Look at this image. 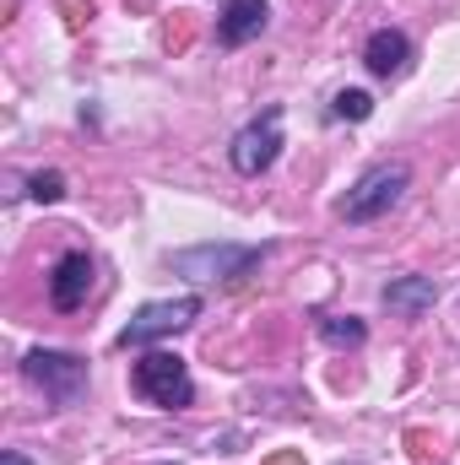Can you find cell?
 Instances as JSON below:
<instances>
[{"instance_id":"8","label":"cell","mask_w":460,"mask_h":465,"mask_svg":"<svg viewBox=\"0 0 460 465\" xmlns=\"http://www.w3.org/2000/svg\"><path fill=\"white\" fill-rule=\"evenodd\" d=\"M363 65H368L379 82L406 76V65H412V38H406L401 27H379V33H368V44H363Z\"/></svg>"},{"instance_id":"6","label":"cell","mask_w":460,"mask_h":465,"mask_svg":"<svg viewBox=\"0 0 460 465\" xmlns=\"http://www.w3.org/2000/svg\"><path fill=\"white\" fill-rule=\"evenodd\" d=\"M190 320H201V298H163V303H146L130 314V325L119 331V347H146V341H163L174 331H185Z\"/></svg>"},{"instance_id":"14","label":"cell","mask_w":460,"mask_h":465,"mask_svg":"<svg viewBox=\"0 0 460 465\" xmlns=\"http://www.w3.org/2000/svg\"><path fill=\"white\" fill-rule=\"evenodd\" d=\"M65 11H71V27H82L87 16H93V0H60Z\"/></svg>"},{"instance_id":"2","label":"cell","mask_w":460,"mask_h":465,"mask_svg":"<svg viewBox=\"0 0 460 465\" xmlns=\"http://www.w3.org/2000/svg\"><path fill=\"white\" fill-rule=\"evenodd\" d=\"M265 243H195V249H174L168 265L190 282H233L249 265H260Z\"/></svg>"},{"instance_id":"10","label":"cell","mask_w":460,"mask_h":465,"mask_svg":"<svg viewBox=\"0 0 460 465\" xmlns=\"http://www.w3.org/2000/svg\"><path fill=\"white\" fill-rule=\"evenodd\" d=\"M434 303H439L434 276H395V282L385 287V309L401 314V320H417V314H428Z\"/></svg>"},{"instance_id":"15","label":"cell","mask_w":460,"mask_h":465,"mask_svg":"<svg viewBox=\"0 0 460 465\" xmlns=\"http://www.w3.org/2000/svg\"><path fill=\"white\" fill-rule=\"evenodd\" d=\"M0 465H33V460H27V455H16V450H5V455H0Z\"/></svg>"},{"instance_id":"3","label":"cell","mask_w":460,"mask_h":465,"mask_svg":"<svg viewBox=\"0 0 460 465\" xmlns=\"http://www.w3.org/2000/svg\"><path fill=\"white\" fill-rule=\"evenodd\" d=\"M406 184H412V168H406V163H374V168L346 190L342 217L346 223H374V217H385L390 206H401Z\"/></svg>"},{"instance_id":"1","label":"cell","mask_w":460,"mask_h":465,"mask_svg":"<svg viewBox=\"0 0 460 465\" xmlns=\"http://www.w3.org/2000/svg\"><path fill=\"white\" fill-rule=\"evenodd\" d=\"M130 384H135V395H141L146 406H163V411H179V406L195 401L190 368H185V357H174V351H146V357L135 362Z\"/></svg>"},{"instance_id":"13","label":"cell","mask_w":460,"mask_h":465,"mask_svg":"<svg viewBox=\"0 0 460 465\" xmlns=\"http://www.w3.org/2000/svg\"><path fill=\"white\" fill-rule=\"evenodd\" d=\"M27 195H33L38 206H55V201L65 195V173H55V168H49V173H33V179H27Z\"/></svg>"},{"instance_id":"11","label":"cell","mask_w":460,"mask_h":465,"mask_svg":"<svg viewBox=\"0 0 460 465\" xmlns=\"http://www.w3.org/2000/svg\"><path fill=\"white\" fill-rule=\"evenodd\" d=\"M320 336H325L331 347H363L368 325H363V320H352V314H331V320H320Z\"/></svg>"},{"instance_id":"12","label":"cell","mask_w":460,"mask_h":465,"mask_svg":"<svg viewBox=\"0 0 460 465\" xmlns=\"http://www.w3.org/2000/svg\"><path fill=\"white\" fill-rule=\"evenodd\" d=\"M331 114H336V119H368V114H374V98H368V93H357V87H342V93L331 98Z\"/></svg>"},{"instance_id":"5","label":"cell","mask_w":460,"mask_h":465,"mask_svg":"<svg viewBox=\"0 0 460 465\" xmlns=\"http://www.w3.org/2000/svg\"><path fill=\"white\" fill-rule=\"evenodd\" d=\"M276 152H282V109H265L260 119H249V124L233 135L228 163H233V173L260 179V173L276 163Z\"/></svg>"},{"instance_id":"9","label":"cell","mask_w":460,"mask_h":465,"mask_svg":"<svg viewBox=\"0 0 460 465\" xmlns=\"http://www.w3.org/2000/svg\"><path fill=\"white\" fill-rule=\"evenodd\" d=\"M271 22V5L265 0H223V16H217V44L244 49L249 38H260Z\"/></svg>"},{"instance_id":"7","label":"cell","mask_w":460,"mask_h":465,"mask_svg":"<svg viewBox=\"0 0 460 465\" xmlns=\"http://www.w3.org/2000/svg\"><path fill=\"white\" fill-rule=\"evenodd\" d=\"M87 292H93V260H87L82 249L60 254V265H55V276H49V303H55L60 314H76V309L87 303Z\"/></svg>"},{"instance_id":"4","label":"cell","mask_w":460,"mask_h":465,"mask_svg":"<svg viewBox=\"0 0 460 465\" xmlns=\"http://www.w3.org/2000/svg\"><path fill=\"white\" fill-rule=\"evenodd\" d=\"M22 373L55 401V406H76L82 395H87V362L82 357H71V351H27L22 357Z\"/></svg>"}]
</instances>
